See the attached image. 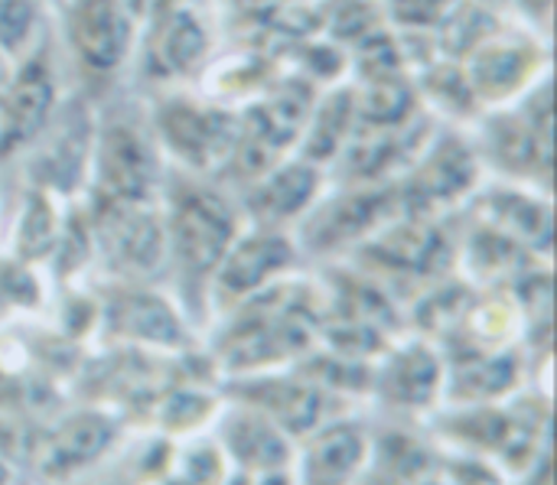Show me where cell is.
Returning <instances> with one entry per match:
<instances>
[{"instance_id": "8", "label": "cell", "mask_w": 557, "mask_h": 485, "mask_svg": "<svg viewBox=\"0 0 557 485\" xmlns=\"http://www.w3.org/2000/svg\"><path fill=\"white\" fill-rule=\"evenodd\" d=\"M91 140H95V121L82 111H62L59 104L46 130L29 144L33 147L29 186L46 189L59 199L85 189L88 166H91Z\"/></svg>"}, {"instance_id": "6", "label": "cell", "mask_w": 557, "mask_h": 485, "mask_svg": "<svg viewBox=\"0 0 557 485\" xmlns=\"http://www.w3.org/2000/svg\"><path fill=\"white\" fill-rule=\"evenodd\" d=\"M62 104L55 59L46 42L13 62L10 78L0 88V163L29 150Z\"/></svg>"}, {"instance_id": "13", "label": "cell", "mask_w": 557, "mask_h": 485, "mask_svg": "<svg viewBox=\"0 0 557 485\" xmlns=\"http://www.w3.org/2000/svg\"><path fill=\"white\" fill-rule=\"evenodd\" d=\"M486 157L499 163L509 176L535 179V163L552 170V108H545L535 121V108L522 114H499L486 130Z\"/></svg>"}, {"instance_id": "22", "label": "cell", "mask_w": 557, "mask_h": 485, "mask_svg": "<svg viewBox=\"0 0 557 485\" xmlns=\"http://www.w3.org/2000/svg\"><path fill=\"white\" fill-rule=\"evenodd\" d=\"M186 480L193 485L222 483V450L219 447H196L186 457Z\"/></svg>"}, {"instance_id": "18", "label": "cell", "mask_w": 557, "mask_h": 485, "mask_svg": "<svg viewBox=\"0 0 557 485\" xmlns=\"http://www.w3.org/2000/svg\"><path fill=\"white\" fill-rule=\"evenodd\" d=\"M111 326H117V333H124L134 343L140 339V343H157V346H176L183 339V323L170 313L163 300L144 290L117 303Z\"/></svg>"}, {"instance_id": "1", "label": "cell", "mask_w": 557, "mask_h": 485, "mask_svg": "<svg viewBox=\"0 0 557 485\" xmlns=\"http://www.w3.org/2000/svg\"><path fill=\"white\" fill-rule=\"evenodd\" d=\"M160 209L166 225V268L180 274L186 290L206 294L219 261L242 235V209L206 176L170 163L163 173Z\"/></svg>"}, {"instance_id": "7", "label": "cell", "mask_w": 557, "mask_h": 485, "mask_svg": "<svg viewBox=\"0 0 557 485\" xmlns=\"http://www.w3.org/2000/svg\"><path fill=\"white\" fill-rule=\"evenodd\" d=\"M144 20H150V29L147 33L140 29L137 52L144 55V72L153 82L160 85L180 82L209 59L212 36L193 7L186 3L160 7V10H150Z\"/></svg>"}, {"instance_id": "25", "label": "cell", "mask_w": 557, "mask_h": 485, "mask_svg": "<svg viewBox=\"0 0 557 485\" xmlns=\"http://www.w3.org/2000/svg\"><path fill=\"white\" fill-rule=\"evenodd\" d=\"M10 72H13V62L0 52V88H3V82L10 78Z\"/></svg>"}, {"instance_id": "24", "label": "cell", "mask_w": 557, "mask_h": 485, "mask_svg": "<svg viewBox=\"0 0 557 485\" xmlns=\"http://www.w3.org/2000/svg\"><path fill=\"white\" fill-rule=\"evenodd\" d=\"M13 480V473H10V460L3 457V450H0V485H7Z\"/></svg>"}, {"instance_id": "14", "label": "cell", "mask_w": 557, "mask_h": 485, "mask_svg": "<svg viewBox=\"0 0 557 485\" xmlns=\"http://www.w3.org/2000/svg\"><path fill=\"white\" fill-rule=\"evenodd\" d=\"M222 453L232 457L251 476L274 473V470H287V463H290L287 434L271 418H264L255 408L235 411V414L225 418V427H222Z\"/></svg>"}, {"instance_id": "16", "label": "cell", "mask_w": 557, "mask_h": 485, "mask_svg": "<svg viewBox=\"0 0 557 485\" xmlns=\"http://www.w3.org/2000/svg\"><path fill=\"white\" fill-rule=\"evenodd\" d=\"M366 463V437L352 424H333L320 431L304 457L307 485H346Z\"/></svg>"}, {"instance_id": "4", "label": "cell", "mask_w": 557, "mask_h": 485, "mask_svg": "<svg viewBox=\"0 0 557 485\" xmlns=\"http://www.w3.org/2000/svg\"><path fill=\"white\" fill-rule=\"evenodd\" d=\"M140 23L127 0H65L62 42L91 91L111 88L137 55Z\"/></svg>"}, {"instance_id": "2", "label": "cell", "mask_w": 557, "mask_h": 485, "mask_svg": "<svg viewBox=\"0 0 557 485\" xmlns=\"http://www.w3.org/2000/svg\"><path fill=\"white\" fill-rule=\"evenodd\" d=\"M166 160L150 121L111 111L95 121L88 202H153L163 189Z\"/></svg>"}, {"instance_id": "23", "label": "cell", "mask_w": 557, "mask_h": 485, "mask_svg": "<svg viewBox=\"0 0 557 485\" xmlns=\"http://www.w3.org/2000/svg\"><path fill=\"white\" fill-rule=\"evenodd\" d=\"M258 485H290V476L284 470H274V473H261V483Z\"/></svg>"}, {"instance_id": "21", "label": "cell", "mask_w": 557, "mask_h": 485, "mask_svg": "<svg viewBox=\"0 0 557 485\" xmlns=\"http://www.w3.org/2000/svg\"><path fill=\"white\" fill-rule=\"evenodd\" d=\"M46 0H0V52L16 62L42 42Z\"/></svg>"}, {"instance_id": "17", "label": "cell", "mask_w": 557, "mask_h": 485, "mask_svg": "<svg viewBox=\"0 0 557 485\" xmlns=\"http://www.w3.org/2000/svg\"><path fill=\"white\" fill-rule=\"evenodd\" d=\"M62 219L59 215V196L29 186L20 209H16V228H13V258L33 264L42 254H52L59 232H62Z\"/></svg>"}, {"instance_id": "20", "label": "cell", "mask_w": 557, "mask_h": 485, "mask_svg": "<svg viewBox=\"0 0 557 485\" xmlns=\"http://www.w3.org/2000/svg\"><path fill=\"white\" fill-rule=\"evenodd\" d=\"M441 382V365L428 349H408L401 352L382 375V391L388 401L401 408H421L431 401Z\"/></svg>"}, {"instance_id": "12", "label": "cell", "mask_w": 557, "mask_h": 485, "mask_svg": "<svg viewBox=\"0 0 557 485\" xmlns=\"http://www.w3.org/2000/svg\"><path fill=\"white\" fill-rule=\"evenodd\" d=\"M114 434L117 427L104 414H69L33 447V467L46 480H72L108 453Z\"/></svg>"}, {"instance_id": "26", "label": "cell", "mask_w": 557, "mask_h": 485, "mask_svg": "<svg viewBox=\"0 0 557 485\" xmlns=\"http://www.w3.org/2000/svg\"><path fill=\"white\" fill-rule=\"evenodd\" d=\"M225 485H251V480H245V476H235V480H228Z\"/></svg>"}, {"instance_id": "3", "label": "cell", "mask_w": 557, "mask_h": 485, "mask_svg": "<svg viewBox=\"0 0 557 485\" xmlns=\"http://www.w3.org/2000/svg\"><path fill=\"white\" fill-rule=\"evenodd\" d=\"M147 121L163 157H173L170 166L196 176L225 170L242 130L238 114H232L225 104L180 91H163Z\"/></svg>"}, {"instance_id": "5", "label": "cell", "mask_w": 557, "mask_h": 485, "mask_svg": "<svg viewBox=\"0 0 557 485\" xmlns=\"http://www.w3.org/2000/svg\"><path fill=\"white\" fill-rule=\"evenodd\" d=\"M98 254L121 277H153L166 268V225L153 202H88Z\"/></svg>"}, {"instance_id": "11", "label": "cell", "mask_w": 557, "mask_h": 485, "mask_svg": "<svg viewBox=\"0 0 557 485\" xmlns=\"http://www.w3.org/2000/svg\"><path fill=\"white\" fill-rule=\"evenodd\" d=\"M320 183H323V166L304 157L274 163L242 196V215H251L258 228H281L284 222L300 219L317 202Z\"/></svg>"}, {"instance_id": "10", "label": "cell", "mask_w": 557, "mask_h": 485, "mask_svg": "<svg viewBox=\"0 0 557 485\" xmlns=\"http://www.w3.org/2000/svg\"><path fill=\"white\" fill-rule=\"evenodd\" d=\"M290 261L294 245L281 235V228H255L251 235H238L212 274L209 297L238 307L264 290V284L274 281Z\"/></svg>"}, {"instance_id": "9", "label": "cell", "mask_w": 557, "mask_h": 485, "mask_svg": "<svg viewBox=\"0 0 557 485\" xmlns=\"http://www.w3.org/2000/svg\"><path fill=\"white\" fill-rule=\"evenodd\" d=\"M535 36H516L496 29L467 55V82L476 104H503L535 85Z\"/></svg>"}, {"instance_id": "19", "label": "cell", "mask_w": 557, "mask_h": 485, "mask_svg": "<svg viewBox=\"0 0 557 485\" xmlns=\"http://www.w3.org/2000/svg\"><path fill=\"white\" fill-rule=\"evenodd\" d=\"M258 398H251V408L271 418L284 434H304L320 424L323 414V395L300 388V385H284V382H264L258 385Z\"/></svg>"}, {"instance_id": "15", "label": "cell", "mask_w": 557, "mask_h": 485, "mask_svg": "<svg viewBox=\"0 0 557 485\" xmlns=\"http://www.w3.org/2000/svg\"><path fill=\"white\" fill-rule=\"evenodd\" d=\"M392 209V196L385 189H352L343 192L333 202H323L317 209V215L310 222H320V232H307V235H320L313 238V245L323 248H339L346 241H356L359 235H366L372 225L382 222V215Z\"/></svg>"}]
</instances>
